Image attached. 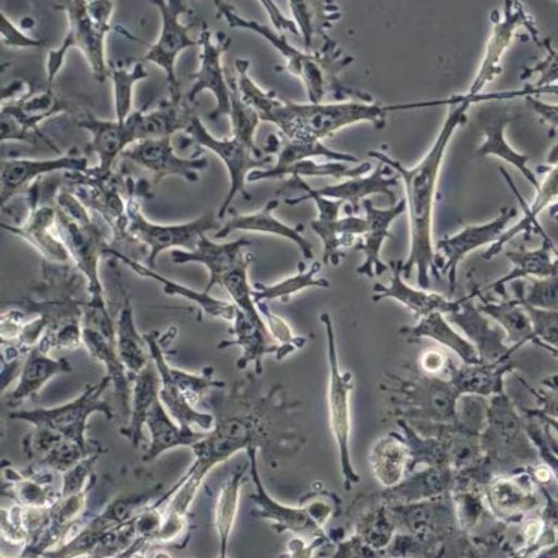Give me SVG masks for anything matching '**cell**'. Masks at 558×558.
<instances>
[{
  "instance_id": "obj_1",
  "label": "cell",
  "mask_w": 558,
  "mask_h": 558,
  "mask_svg": "<svg viewBox=\"0 0 558 558\" xmlns=\"http://www.w3.org/2000/svg\"><path fill=\"white\" fill-rule=\"evenodd\" d=\"M439 105L448 106L447 116L433 144L415 166L408 168L379 150L368 151L371 157L395 170L403 184L410 248L402 275L408 279L415 268L417 287L424 290L429 287L430 272H435L433 220L440 169L451 137L465 122L472 104L460 94L440 99Z\"/></svg>"
},
{
  "instance_id": "obj_2",
  "label": "cell",
  "mask_w": 558,
  "mask_h": 558,
  "mask_svg": "<svg viewBox=\"0 0 558 558\" xmlns=\"http://www.w3.org/2000/svg\"><path fill=\"white\" fill-rule=\"evenodd\" d=\"M234 65L242 99L257 112L260 121L275 124L288 141H320L360 122H369L376 129H383L389 111L408 109L407 104L380 106L361 100L294 102L258 86L248 73V60L239 58Z\"/></svg>"
},
{
  "instance_id": "obj_3",
  "label": "cell",
  "mask_w": 558,
  "mask_h": 558,
  "mask_svg": "<svg viewBox=\"0 0 558 558\" xmlns=\"http://www.w3.org/2000/svg\"><path fill=\"white\" fill-rule=\"evenodd\" d=\"M216 16L223 19L231 28L253 32L267 40L286 59L284 69L298 76L305 88L310 102H323L327 93H331L337 101L361 100L373 102L368 94L351 89L339 81V73L354 58L343 54L337 44L325 39L320 50H301L290 44L287 38L269 26L241 16L228 2L215 1Z\"/></svg>"
},
{
  "instance_id": "obj_4",
  "label": "cell",
  "mask_w": 558,
  "mask_h": 558,
  "mask_svg": "<svg viewBox=\"0 0 558 558\" xmlns=\"http://www.w3.org/2000/svg\"><path fill=\"white\" fill-rule=\"evenodd\" d=\"M70 264L43 260L36 298L15 303L41 320L45 330L36 348L45 353L50 354L54 349L75 350L82 344L83 310L88 294L77 296V293L87 283Z\"/></svg>"
},
{
  "instance_id": "obj_5",
  "label": "cell",
  "mask_w": 558,
  "mask_h": 558,
  "mask_svg": "<svg viewBox=\"0 0 558 558\" xmlns=\"http://www.w3.org/2000/svg\"><path fill=\"white\" fill-rule=\"evenodd\" d=\"M53 7L65 14L68 27L60 46L47 56V88L53 89L54 78L71 48L83 54L94 78L104 82L110 71L106 60V38L111 31L113 2L71 0L56 2Z\"/></svg>"
},
{
  "instance_id": "obj_6",
  "label": "cell",
  "mask_w": 558,
  "mask_h": 558,
  "mask_svg": "<svg viewBox=\"0 0 558 558\" xmlns=\"http://www.w3.org/2000/svg\"><path fill=\"white\" fill-rule=\"evenodd\" d=\"M405 375L386 373L379 389L388 393V417L408 422L452 424L458 420L460 392L450 379L428 375L407 364Z\"/></svg>"
},
{
  "instance_id": "obj_7",
  "label": "cell",
  "mask_w": 558,
  "mask_h": 558,
  "mask_svg": "<svg viewBox=\"0 0 558 558\" xmlns=\"http://www.w3.org/2000/svg\"><path fill=\"white\" fill-rule=\"evenodd\" d=\"M109 387L111 380L105 375L99 381L87 384L78 396L63 404L31 410L15 409L9 413V417L27 422L34 427L49 428L86 450L98 451L100 447L86 438L87 421L94 413H101L107 420L116 416V409L105 399Z\"/></svg>"
},
{
  "instance_id": "obj_8",
  "label": "cell",
  "mask_w": 558,
  "mask_h": 558,
  "mask_svg": "<svg viewBox=\"0 0 558 558\" xmlns=\"http://www.w3.org/2000/svg\"><path fill=\"white\" fill-rule=\"evenodd\" d=\"M126 230L129 235L147 250L144 264L154 269L158 256L167 250L192 251L201 236L221 227L217 215L206 213L193 220L179 223H157L141 211L134 194L126 201Z\"/></svg>"
},
{
  "instance_id": "obj_9",
  "label": "cell",
  "mask_w": 558,
  "mask_h": 558,
  "mask_svg": "<svg viewBox=\"0 0 558 558\" xmlns=\"http://www.w3.org/2000/svg\"><path fill=\"white\" fill-rule=\"evenodd\" d=\"M184 134L201 151L208 150L216 155L227 169L229 190L217 211L218 219L225 218L231 203L240 194L244 199L251 195L246 191L248 174L254 170L265 169L272 161L271 156H259L241 141L230 136H214L195 112Z\"/></svg>"
},
{
  "instance_id": "obj_10",
  "label": "cell",
  "mask_w": 558,
  "mask_h": 558,
  "mask_svg": "<svg viewBox=\"0 0 558 558\" xmlns=\"http://www.w3.org/2000/svg\"><path fill=\"white\" fill-rule=\"evenodd\" d=\"M56 213L57 233L70 255L72 265L85 278L88 295L104 294L99 262L102 256L109 255L111 242L92 219L87 209L72 216L57 208Z\"/></svg>"
},
{
  "instance_id": "obj_11",
  "label": "cell",
  "mask_w": 558,
  "mask_h": 558,
  "mask_svg": "<svg viewBox=\"0 0 558 558\" xmlns=\"http://www.w3.org/2000/svg\"><path fill=\"white\" fill-rule=\"evenodd\" d=\"M160 15V31L157 39L138 59L160 68L165 75L169 90V99L182 101L180 82L175 73V63L185 49L198 46V39L190 35L191 24H184L181 16L190 11L189 3L179 0H154Z\"/></svg>"
},
{
  "instance_id": "obj_12",
  "label": "cell",
  "mask_w": 558,
  "mask_h": 558,
  "mask_svg": "<svg viewBox=\"0 0 558 558\" xmlns=\"http://www.w3.org/2000/svg\"><path fill=\"white\" fill-rule=\"evenodd\" d=\"M198 39V66L191 74L192 85L186 94L190 104L195 102L203 92H209L215 98V107L209 120H218L230 112V87L222 57L231 45V38L223 32L213 33L206 22L202 23Z\"/></svg>"
},
{
  "instance_id": "obj_13",
  "label": "cell",
  "mask_w": 558,
  "mask_h": 558,
  "mask_svg": "<svg viewBox=\"0 0 558 558\" xmlns=\"http://www.w3.org/2000/svg\"><path fill=\"white\" fill-rule=\"evenodd\" d=\"M492 23L480 68L469 89L463 94L466 97L482 94L484 87L500 73L501 60L520 27H524L533 36L534 41L541 45L534 21L521 2H505L501 13H492Z\"/></svg>"
},
{
  "instance_id": "obj_14",
  "label": "cell",
  "mask_w": 558,
  "mask_h": 558,
  "mask_svg": "<svg viewBox=\"0 0 558 558\" xmlns=\"http://www.w3.org/2000/svg\"><path fill=\"white\" fill-rule=\"evenodd\" d=\"M319 320L324 325L327 341L329 424L339 448L342 466L349 469V440L351 433L350 395L353 390L354 377L350 371H342L340 368L331 316L326 312L322 313Z\"/></svg>"
},
{
  "instance_id": "obj_15",
  "label": "cell",
  "mask_w": 558,
  "mask_h": 558,
  "mask_svg": "<svg viewBox=\"0 0 558 558\" xmlns=\"http://www.w3.org/2000/svg\"><path fill=\"white\" fill-rule=\"evenodd\" d=\"M66 105L59 99L53 89L34 93L33 88L25 95L11 101L1 102L0 124L1 141L36 142L45 140L39 132V124L45 120L66 111Z\"/></svg>"
},
{
  "instance_id": "obj_16",
  "label": "cell",
  "mask_w": 558,
  "mask_h": 558,
  "mask_svg": "<svg viewBox=\"0 0 558 558\" xmlns=\"http://www.w3.org/2000/svg\"><path fill=\"white\" fill-rule=\"evenodd\" d=\"M172 137L147 138L131 145L121 157L137 165L151 174L153 184L157 185L163 178L178 177L194 183L199 180V172L209 161L195 151L192 156H179L172 145Z\"/></svg>"
},
{
  "instance_id": "obj_17",
  "label": "cell",
  "mask_w": 558,
  "mask_h": 558,
  "mask_svg": "<svg viewBox=\"0 0 558 558\" xmlns=\"http://www.w3.org/2000/svg\"><path fill=\"white\" fill-rule=\"evenodd\" d=\"M89 168L86 155L78 149L51 158L9 157L1 160L0 199L1 206L44 175L64 172H84Z\"/></svg>"
},
{
  "instance_id": "obj_18",
  "label": "cell",
  "mask_w": 558,
  "mask_h": 558,
  "mask_svg": "<svg viewBox=\"0 0 558 558\" xmlns=\"http://www.w3.org/2000/svg\"><path fill=\"white\" fill-rule=\"evenodd\" d=\"M514 207H504L490 221L463 228L456 234L441 239L435 244V276L448 277L451 289L454 286L457 265L469 252L494 241L504 234L508 223L517 216Z\"/></svg>"
},
{
  "instance_id": "obj_19",
  "label": "cell",
  "mask_w": 558,
  "mask_h": 558,
  "mask_svg": "<svg viewBox=\"0 0 558 558\" xmlns=\"http://www.w3.org/2000/svg\"><path fill=\"white\" fill-rule=\"evenodd\" d=\"M140 110L133 111L124 121L105 120L86 112L77 125L86 130L90 141L85 151L98 158L96 169L105 174L113 173L119 157L134 143L138 142L137 121Z\"/></svg>"
},
{
  "instance_id": "obj_20",
  "label": "cell",
  "mask_w": 558,
  "mask_h": 558,
  "mask_svg": "<svg viewBox=\"0 0 558 558\" xmlns=\"http://www.w3.org/2000/svg\"><path fill=\"white\" fill-rule=\"evenodd\" d=\"M251 244L252 241L244 236L228 242H216L205 234L201 236L194 250H173L170 255L172 262L178 265L189 263L203 265L208 272L204 291L210 293L214 287H219L220 281L230 270L254 256L244 251Z\"/></svg>"
},
{
  "instance_id": "obj_21",
  "label": "cell",
  "mask_w": 558,
  "mask_h": 558,
  "mask_svg": "<svg viewBox=\"0 0 558 558\" xmlns=\"http://www.w3.org/2000/svg\"><path fill=\"white\" fill-rule=\"evenodd\" d=\"M39 197L35 198L27 215L17 225L1 222V228L27 242L43 260L69 264L70 255L57 233L54 204H40Z\"/></svg>"
},
{
  "instance_id": "obj_22",
  "label": "cell",
  "mask_w": 558,
  "mask_h": 558,
  "mask_svg": "<svg viewBox=\"0 0 558 558\" xmlns=\"http://www.w3.org/2000/svg\"><path fill=\"white\" fill-rule=\"evenodd\" d=\"M388 265L392 271L390 282L373 286V302L392 299L411 312L416 322L435 312L451 314L460 310L461 301H449L438 293L409 286L402 275V259L390 260Z\"/></svg>"
},
{
  "instance_id": "obj_23",
  "label": "cell",
  "mask_w": 558,
  "mask_h": 558,
  "mask_svg": "<svg viewBox=\"0 0 558 558\" xmlns=\"http://www.w3.org/2000/svg\"><path fill=\"white\" fill-rule=\"evenodd\" d=\"M144 338L159 379L174 385L192 405L197 407L210 391L226 387L223 380L214 377L215 369L211 366H206L198 373H192L169 365L163 349L165 337L159 331L146 332Z\"/></svg>"
},
{
  "instance_id": "obj_24",
  "label": "cell",
  "mask_w": 558,
  "mask_h": 558,
  "mask_svg": "<svg viewBox=\"0 0 558 558\" xmlns=\"http://www.w3.org/2000/svg\"><path fill=\"white\" fill-rule=\"evenodd\" d=\"M278 205L279 199L272 198L253 213L240 214L229 209L227 214L230 215V218L215 232L214 238L222 240L234 231L272 234L293 242L305 259H312L314 256L313 245L302 233L304 226L292 227L275 217L272 213Z\"/></svg>"
},
{
  "instance_id": "obj_25",
  "label": "cell",
  "mask_w": 558,
  "mask_h": 558,
  "mask_svg": "<svg viewBox=\"0 0 558 558\" xmlns=\"http://www.w3.org/2000/svg\"><path fill=\"white\" fill-rule=\"evenodd\" d=\"M367 222L366 232L355 244V250L364 255V262L356 268V274L367 278L381 276L389 265L381 260L380 250L384 242L391 238V223L405 210L404 199L398 201L389 208H377L371 199L362 203Z\"/></svg>"
},
{
  "instance_id": "obj_26",
  "label": "cell",
  "mask_w": 558,
  "mask_h": 558,
  "mask_svg": "<svg viewBox=\"0 0 558 558\" xmlns=\"http://www.w3.org/2000/svg\"><path fill=\"white\" fill-rule=\"evenodd\" d=\"M82 344L89 356L105 367L113 389L116 413L118 412L124 425L130 414L132 379L118 355L116 338L89 327H82Z\"/></svg>"
},
{
  "instance_id": "obj_27",
  "label": "cell",
  "mask_w": 558,
  "mask_h": 558,
  "mask_svg": "<svg viewBox=\"0 0 558 558\" xmlns=\"http://www.w3.org/2000/svg\"><path fill=\"white\" fill-rule=\"evenodd\" d=\"M228 332L233 336L231 340H222L218 343V349H227L238 345L242 349V354L236 361L238 369H245L248 364L254 365V373L258 376L263 374V359L267 354H277L279 344L270 335L264 318H251L235 308V316L232 320V327Z\"/></svg>"
},
{
  "instance_id": "obj_28",
  "label": "cell",
  "mask_w": 558,
  "mask_h": 558,
  "mask_svg": "<svg viewBox=\"0 0 558 558\" xmlns=\"http://www.w3.org/2000/svg\"><path fill=\"white\" fill-rule=\"evenodd\" d=\"M111 257L119 259L135 274L143 278H149L160 283L165 294L170 296H179L187 301L193 302L198 307L199 312L213 318H221L228 322H232L235 316V306L226 300L217 299L210 293L205 291H197L184 283L177 282L168 277H165L154 269L147 267L138 260L132 259L121 252L111 248Z\"/></svg>"
},
{
  "instance_id": "obj_29",
  "label": "cell",
  "mask_w": 558,
  "mask_h": 558,
  "mask_svg": "<svg viewBox=\"0 0 558 558\" xmlns=\"http://www.w3.org/2000/svg\"><path fill=\"white\" fill-rule=\"evenodd\" d=\"M390 168L379 162L372 173L355 178L344 179L340 183L326 185L322 189H315V192L324 197L348 203L352 214L360 208V203L374 194H383L388 197L391 206L397 203L392 187L398 184L399 175H387Z\"/></svg>"
},
{
  "instance_id": "obj_30",
  "label": "cell",
  "mask_w": 558,
  "mask_h": 558,
  "mask_svg": "<svg viewBox=\"0 0 558 558\" xmlns=\"http://www.w3.org/2000/svg\"><path fill=\"white\" fill-rule=\"evenodd\" d=\"M71 372L72 365L66 357L54 359L38 348L32 349L23 361L16 386L8 395V405L15 410L24 401L36 397L50 379Z\"/></svg>"
},
{
  "instance_id": "obj_31",
  "label": "cell",
  "mask_w": 558,
  "mask_h": 558,
  "mask_svg": "<svg viewBox=\"0 0 558 558\" xmlns=\"http://www.w3.org/2000/svg\"><path fill=\"white\" fill-rule=\"evenodd\" d=\"M159 389L160 379L153 361L132 377L130 414L120 434L135 448L145 441L143 428L154 404L159 400Z\"/></svg>"
},
{
  "instance_id": "obj_32",
  "label": "cell",
  "mask_w": 558,
  "mask_h": 558,
  "mask_svg": "<svg viewBox=\"0 0 558 558\" xmlns=\"http://www.w3.org/2000/svg\"><path fill=\"white\" fill-rule=\"evenodd\" d=\"M146 426L149 432L150 441L142 458L145 462L156 459L172 448L181 446L192 447L207 434V432H197L192 427L182 426L177 423L160 400L154 404Z\"/></svg>"
},
{
  "instance_id": "obj_33",
  "label": "cell",
  "mask_w": 558,
  "mask_h": 558,
  "mask_svg": "<svg viewBox=\"0 0 558 558\" xmlns=\"http://www.w3.org/2000/svg\"><path fill=\"white\" fill-rule=\"evenodd\" d=\"M312 230L323 243V263L338 266L345 256L342 248L353 245L357 236L367 229L365 218L355 215L338 218H316L311 221Z\"/></svg>"
},
{
  "instance_id": "obj_34",
  "label": "cell",
  "mask_w": 558,
  "mask_h": 558,
  "mask_svg": "<svg viewBox=\"0 0 558 558\" xmlns=\"http://www.w3.org/2000/svg\"><path fill=\"white\" fill-rule=\"evenodd\" d=\"M315 157H325L330 161H340L347 163L360 162L354 155L339 151L327 147L320 141L303 142L288 141L278 150V157L272 167L254 170L247 177V182H257L262 180L280 179L284 170L291 165L305 159Z\"/></svg>"
},
{
  "instance_id": "obj_35",
  "label": "cell",
  "mask_w": 558,
  "mask_h": 558,
  "mask_svg": "<svg viewBox=\"0 0 558 558\" xmlns=\"http://www.w3.org/2000/svg\"><path fill=\"white\" fill-rule=\"evenodd\" d=\"M116 348L131 379L151 361L144 333L141 335L137 330L129 298L123 299L116 320Z\"/></svg>"
},
{
  "instance_id": "obj_36",
  "label": "cell",
  "mask_w": 558,
  "mask_h": 558,
  "mask_svg": "<svg viewBox=\"0 0 558 558\" xmlns=\"http://www.w3.org/2000/svg\"><path fill=\"white\" fill-rule=\"evenodd\" d=\"M398 333L409 343H416L422 338L433 339L454 351L466 364L480 363L474 347L449 326L442 313H432L414 326H401Z\"/></svg>"
},
{
  "instance_id": "obj_37",
  "label": "cell",
  "mask_w": 558,
  "mask_h": 558,
  "mask_svg": "<svg viewBox=\"0 0 558 558\" xmlns=\"http://www.w3.org/2000/svg\"><path fill=\"white\" fill-rule=\"evenodd\" d=\"M193 108L184 101H172L169 98L156 109H140L137 121L138 141L147 138L172 137L178 132L184 133L194 114Z\"/></svg>"
},
{
  "instance_id": "obj_38",
  "label": "cell",
  "mask_w": 558,
  "mask_h": 558,
  "mask_svg": "<svg viewBox=\"0 0 558 558\" xmlns=\"http://www.w3.org/2000/svg\"><path fill=\"white\" fill-rule=\"evenodd\" d=\"M508 123L509 119L505 116L489 122L484 128L483 142L477 147V154L494 156L513 166L536 190L539 186V180L527 165L529 156L515 150L506 138L505 129Z\"/></svg>"
},
{
  "instance_id": "obj_39",
  "label": "cell",
  "mask_w": 558,
  "mask_h": 558,
  "mask_svg": "<svg viewBox=\"0 0 558 558\" xmlns=\"http://www.w3.org/2000/svg\"><path fill=\"white\" fill-rule=\"evenodd\" d=\"M320 269L322 264L319 262H314L308 269H306L303 262H299L298 272L293 276L287 277L272 284L255 282L253 284L254 302L268 303L274 300H279L282 303H287L292 295L302 290L310 288H328L330 286L328 279L316 277Z\"/></svg>"
},
{
  "instance_id": "obj_40",
  "label": "cell",
  "mask_w": 558,
  "mask_h": 558,
  "mask_svg": "<svg viewBox=\"0 0 558 558\" xmlns=\"http://www.w3.org/2000/svg\"><path fill=\"white\" fill-rule=\"evenodd\" d=\"M449 315V319L477 345L481 356L495 359L506 351L500 341V335L489 328L487 320L469 303L461 301L460 310Z\"/></svg>"
},
{
  "instance_id": "obj_41",
  "label": "cell",
  "mask_w": 558,
  "mask_h": 558,
  "mask_svg": "<svg viewBox=\"0 0 558 558\" xmlns=\"http://www.w3.org/2000/svg\"><path fill=\"white\" fill-rule=\"evenodd\" d=\"M288 4L307 51L313 47V38L318 35L325 37V28L340 16L338 7L332 3L290 1Z\"/></svg>"
},
{
  "instance_id": "obj_42",
  "label": "cell",
  "mask_w": 558,
  "mask_h": 558,
  "mask_svg": "<svg viewBox=\"0 0 558 558\" xmlns=\"http://www.w3.org/2000/svg\"><path fill=\"white\" fill-rule=\"evenodd\" d=\"M230 87V112L231 136L241 141L257 155L263 156V150L255 143V133L260 119L257 112L248 106L241 97L235 74L227 73Z\"/></svg>"
},
{
  "instance_id": "obj_43",
  "label": "cell",
  "mask_w": 558,
  "mask_h": 558,
  "mask_svg": "<svg viewBox=\"0 0 558 558\" xmlns=\"http://www.w3.org/2000/svg\"><path fill=\"white\" fill-rule=\"evenodd\" d=\"M535 191L536 195L532 205L523 208L525 209L524 218L513 228L504 232L499 240L495 242L489 253L494 254L499 251L504 243L518 232L531 229L535 225L537 216L544 209L558 202V165L549 167L548 172L539 181V186Z\"/></svg>"
},
{
  "instance_id": "obj_44",
  "label": "cell",
  "mask_w": 558,
  "mask_h": 558,
  "mask_svg": "<svg viewBox=\"0 0 558 558\" xmlns=\"http://www.w3.org/2000/svg\"><path fill=\"white\" fill-rule=\"evenodd\" d=\"M148 72L144 62L137 60L133 65L110 66L109 77L113 88L114 119L124 121L132 111L133 90L137 82L145 80Z\"/></svg>"
},
{
  "instance_id": "obj_45",
  "label": "cell",
  "mask_w": 558,
  "mask_h": 558,
  "mask_svg": "<svg viewBox=\"0 0 558 558\" xmlns=\"http://www.w3.org/2000/svg\"><path fill=\"white\" fill-rule=\"evenodd\" d=\"M372 170L371 162L362 161L355 167L347 162L328 161L316 162L313 159H305L288 167L282 178L286 175L303 177H331L336 179H350L367 174Z\"/></svg>"
},
{
  "instance_id": "obj_46",
  "label": "cell",
  "mask_w": 558,
  "mask_h": 558,
  "mask_svg": "<svg viewBox=\"0 0 558 558\" xmlns=\"http://www.w3.org/2000/svg\"><path fill=\"white\" fill-rule=\"evenodd\" d=\"M448 373L450 381L460 395L489 393L496 390L497 379L499 378L496 373L484 366H476V364H468L461 367L449 365Z\"/></svg>"
},
{
  "instance_id": "obj_47",
  "label": "cell",
  "mask_w": 558,
  "mask_h": 558,
  "mask_svg": "<svg viewBox=\"0 0 558 558\" xmlns=\"http://www.w3.org/2000/svg\"><path fill=\"white\" fill-rule=\"evenodd\" d=\"M255 303L268 327L270 335L279 344V350L275 355L277 361L283 360L294 350L302 349L305 345L307 339L303 336H295L288 323L282 317L278 316L269 310L268 303Z\"/></svg>"
},
{
  "instance_id": "obj_48",
  "label": "cell",
  "mask_w": 558,
  "mask_h": 558,
  "mask_svg": "<svg viewBox=\"0 0 558 558\" xmlns=\"http://www.w3.org/2000/svg\"><path fill=\"white\" fill-rule=\"evenodd\" d=\"M483 311L494 316L507 330L513 341H522L533 333L530 316L512 303L486 305Z\"/></svg>"
},
{
  "instance_id": "obj_49",
  "label": "cell",
  "mask_w": 558,
  "mask_h": 558,
  "mask_svg": "<svg viewBox=\"0 0 558 558\" xmlns=\"http://www.w3.org/2000/svg\"><path fill=\"white\" fill-rule=\"evenodd\" d=\"M541 46L546 49V56L534 65L525 68L520 75L521 80H525L537 74V80L531 84L533 87L558 84V50L553 47L550 38L543 39Z\"/></svg>"
},
{
  "instance_id": "obj_50",
  "label": "cell",
  "mask_w": 558,
  "mask_h": 558,
  "mask_svg": "<svg viewBox=\"0 0 558 558\" xmlns=\"http://www.w3.org/2000/svg\"><path fill=\"white\" fill-rule=\"evenodd\" d=\"M548 248L545 243L535 251L509 253L508 256L517 265L515 274L556 275L557 266L550 262Z\"/></svg>"
},
{
  "instance_id": "obj_51",
  "label": "cell",
  "mask_w": 558,
  "mask_h": 558,
  "mask_svg": "<svg viewBox=\"0 0 558 558\" xmlns=\"http://www.w3.org/2000/svg\"><path fill=\"white\" fill-rule=\"evenodd\" d=\"M0 36L2 44L9 48H40L45 46L44 39L27 34L3 10L0 11Z\"/></svg>"
},
{
  "instance_id": "obj_52",
  "label": "cell",
  "mask_w": 558,
  "mask_h": 558,
  "mask_svg": "<svg viewBox=\"0 0 558 558\" xmlns=\"http://www.w3.org/2000/svg\"><path fill=\"white\" fill-rule=\"evenodd\" d=\"M525 302L534 308L558 311V275L535 282Z\"/></svg>"
},
{
  "instance_id": "obj_53",
  "label": "cell",
  "mask_w": 558,
  "mask_h": 558,
  "mask_svg": "<svg viewBox=\"0 0 558 558\" xmlns=\"http://www.w3.org/2000/svg\"><path fill=\"white\" fill-rule=\"evenodd\" d=\"M533 331L543 340L558 348V311H547L526 306Z\"/></svg>"
},
{
  "instance_id": "obj_54",
  "label": "cell",
  "mask_w": 558,
  "mask_h": 558,
  "mask_svg": "<svg viewBox=\"0 0 558 558\" xmlns=\"http://www.w3.org/2000/svg\"><path fill=\"white\" fill-rule=\"evenodd\" d=\"M558 95V84L556 85H549L544 87H533L531 84L525 85L521 89L515 90H507V92H496V93H482L480 95H476L474 97H466L472 105L480 101H487V100H500V99H510L515 97H526V96H534L537 97L539 95Z\"/></svg>"
},
{
  "instance_id": "obj_55",
  "label": "cell",
  "mask_w": 558,
  "mask_h": 558,
  "mask_svg": "<svg viewBox=\"0 0 558 558\" xmlns=\"http://www.w3.org/2000/svg\"><path fill=\"white\" fill-rule=\"evenodd\" d=\"M449 362L446 355L438 350L424 351L420 357V369L428 375L438 376L444 369L448 371Z\"/></svg>"
},
{
  "instance_id": "obj_56",
  "label": "cell",
  "mask_w": 558,
  "mask_h": 558,
  "mask_svg": "<svg viewBox=\"0 0 558 558\" xmlns=\"http://www.w3.org/2000/svg\"><path fill=\"white\" fill-rule=\"evenodd\" d=\"M524 100L543 121L558 128V104L547 102L534 96H526Z\"/></svg>"
},
{
  "instance_id": "obj_57",
  "label": "cell",
  "mask_w": 558,
  "mask_h": 558,
  "mask_svg": "<svg viewBox=\"0 0 558 558\" xmlns=\"http://www.w3.org/2000/svg\"><path fill=\"white\" fill-rule=\"evenodd\" d=\"M259 3L264 7L265 11L269 15V19H270L272 25L275 26V28L278 32L289 31L290 33H293L294 35L300 34L296 23L293 22L292 20H289L288 17H286L281 13L279 8L276 5V3L271 2V1H260Z\"/></svg>"
},
{
  "instance_id": "obj_58",
  "label": "cell",
  "mask_w": 558,
  "mask_h": 558,
  "mask_svg": "<svg viewBox=\"0 0 558 558\" xmlns=\"http://www.w3.org/2000/svg\"><path fill=\"white\" fill-rule=\"evenodd\" d=\"M546 163L549 165V167L558 165V143L554 145L547 154Z\"/></svg>"
},
{
  "instance_id": "obj_59",
  "label": "cell",
  "mask_w": 558,
  "mask_h": 558,
  "mask_svg": "<svg viewBox=\"0 0 558 558\" xmlns=\"http://www.w3.org/2000/svg\"><path fill=\"white\" fill-rule=\"evenodd\" d=\"M549 214L558 220V202L551 205L549 208Z\"/></svg>"
}]
</instances>
